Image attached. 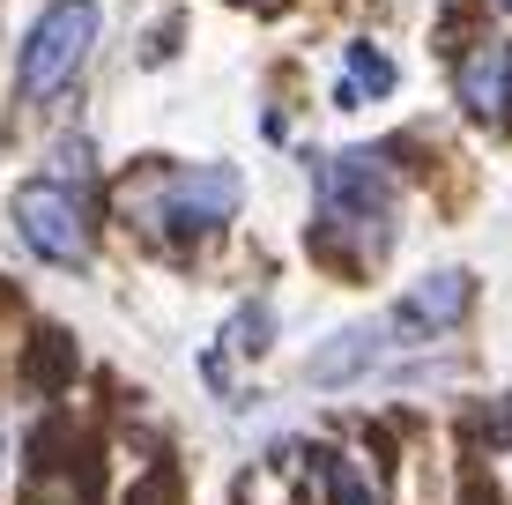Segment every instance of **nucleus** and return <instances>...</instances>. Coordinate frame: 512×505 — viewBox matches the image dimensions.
I'll return each mask as SVG.
<instances>
[{"instance_id": "f257e3e1", "label": "nucleus", "mask_w": 512, "mask_h": 505, "mask_svg": "<svg viewBox=\"0 0 512 505\" xmlns=\"http://www.w3.org/2000/svg\"><path fill=\"white\" fill-rule=\"evenodd\" d=\"M97 0H45V15L30 23L23 38V67H15V82H23V97H52L75 82V67L90 60L97 45Z\"/></svg>"}, {"instance_id": "39448f33", "label": "nucleus", "mask_w": 512, "mask_h": 505, "mask_svg": "<svg viewBox=\"0 0 512 505\" xmlns=\"http://www.w3.org/2000/svg\"><path fill=\"white\" fill-rule=\"evenodd\" d=\"M468 312V275H431V283H416L409 298L394 305V320H386V335L401 342H423V335H446L453 320Z\"/></svg>"}, {"instance_id": "0eeeda50", "label": "nucleus", "mask_w": 512, "mask_h": 505, "mask_svg": "<svg viewBox=\"0 0 512 505\" xmlns=\"http://www.w3.org/2000/svg\"><path fill=\"white\" fill-rule=\"evenodd\" d=\"M394 342H386V327H349V335H334L320 357H312V379L320 387H334V379H357L372 357H386Z\"/></svg>"}, {"instance_id": "423d86ee", "label": "nucleus", "mask_w": 512, "mask_h": 505, "mask_svg": "<svg viewBox=\"0 0 512 505\" xmlns=\"http://www.w3.org/2000/svg\"><path fill=\"white\" fill-rule=\"evenodd\" d=\"M461 104L475 119H505V104H512V45H475V60L461 67Z\"/></svg>"}, {"instance_id": "1a4fd4ad", "label": "nucleus", "mask_w": 512, "mask_h": 505, "mask_svg": "<svg viewBox=\"0 0 512 505\" xmlns=\"http://www.w3.org/2000/svg\"><path fill=\"white\" fill-rule=\"evenodd\" d=\"M320 483H327V505H379V491L364 483V468L349 454H327L320 461Z\"/></svg>"}, {"instance_id": "20e7f679", "label": "nucleus", "mask_w": 512, "mask_h": 505, "mask_svg": "<svg viewBox=\"0 0 512 505\" xmlns=\"http://www.w3.org/2000/svg\"><path fill=\"white\" fill-rule=\"evenodd\" d=\"M320 208L334 223H364V231H379L386 208H394V179H386L379 156H327V164H320Z\"/></svg>"}, {"instance_id": "9b49d317", "label": "nucleus", "mask_w": 512, "mask_h": 505, "mask_svg": "<svg viewBox=\"0 0 512 505\" xmlns=\"http://www.w3.org/2000/svg\"><path fill=\"white\" fill-rule=\"evenodd\" d=\"M505 8H512V0H505Z\"/></svg>"}, {"instance_id": "9d476101", "label": "nucleus", "mask_w": 512, "mask_h": 505, "mask_svg": "<svg viewBox=\"0 0 512 505\" xmlns=\"http://www.w3.org/2000/svg\"><path fill=\"white\" fill-rule=\"evenodd\" d=\"M30 505H82V498L67 491V483H38V498H30Z\"/></svg>"}, {"instance_id": "6e6552de", "label": "nucleus", "mask_w": 512, "mask_h": 505, "mask_svg": "<svg viewBox=\"0 0 512 505\" xmlns=\"http://www.w3.org/2000/svg\"><path fill=\"white\" fill-rule=\"evenodd\" d=\"M394 90V60H386L379 45H349V82H342V104L357 97H386Z\"/></svg>"}, {"instance_id": "f03ea898", "label": "nucleus", "mask_w": 512, "mask_h": 505, "mask_svg": "<svg viewBox=\"0 0 512 505\" xmlns=\"http://www.w3.org/2000/svg\"><path fill=\"white\" fill-rule=\"evenodd\" d=\"M15 231H23V246L38 260H52V268H82V260H90V216L52 179L15 186Z\"/></svg>"}, {"instance_id": "7ed1b4c3", "label": "nucleus", "mask_w": 512, "mask_h": 505, "mask_svg": "<svg viewBox=\"0 0 512 505\" xmlns=\"http://www.w3.org/2000/svg\"><path fill=\"white\" fill-rule=\"evenodd\" d=\"M238 208V171L231 164H193L179 179H164L156 194V231H216L223 216Z\"/></svg>"}]
</instances>
